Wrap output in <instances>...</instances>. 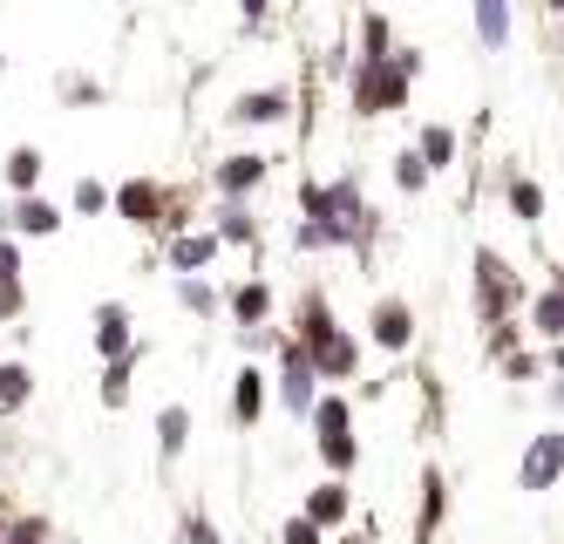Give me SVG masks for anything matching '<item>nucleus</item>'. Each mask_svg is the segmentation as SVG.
Segmentation results:
<instances>
[{
  "instance_id": "obj_1",
  "label": "nucleus",
  "mask_w": 564,
  "mask_h": 544,
  "mask_svg": "<svg viewBox=\"0 0 564 544\" xmlns=\"http://www.w3.org/2000/svg\"><path fill=\"white\" fill-rule=\"evenodd\" d=\"M408 83H415V75H408L395 55L388 62H361V68H354V110H361V116H388V110L408 102Z\"/></svg>"
},
{
  "instance_id": "obj_2",
  "label": "nucleus",
  "mask_w": 564,
  "mask_h": 544,
  "mask_svg": "<svg viewBox=\"0 0 564 544\" xmlns=\"http://www.w3.org/2000/svg\"><path fill=\"white\" fill-rule=\"evenodd\" d=\"M510 306H517V279H510V266H503L490 245H476V314L490 320V327H503Z\"/></svg>"
},
{
  "instance_id": "obj_3",
  "label": "nucleus",
  "mask_w": 564,
  "mask_h": 544,
  "mask_svg": "<svg viewBox=\"0 0 564 544\" xmlns=\"http://www.w3.org/2000/svg\"><path fill=\"white\" fill-rule=\"evenodd\" d=\"M564 477V429H544L524 443V463H517V490H530V497H544V490H557Z\"/></svg>"
},
{
  "instance_id": "obj_4",
  "label": "nucleus",
  "mask_w": 564,
  "mask_h": 544,
  "mask_svg": "<svg viewBox=\"0 0 564 544\" xmlns=\"http://www.w3.org/2000/svg\"><path fill=\"white\" fill-rule=\"evenodd\" d=\"M279 402L293 416H313V402H320V375H313V360H306L299 341H279Z\"/></svg>"
},
{
  "instance_id": "obj_5",
  "label": "nucleus",
  "mask_w": 564,
  "mask_h": 544,
  "mask_svg": "<svg viewBox=\"0 0 564 544\" xmlns=\"http://www.w3.org/2000/svg\"><path fill=\"white\" fill-rule=\"evenodd\" d=\"M95 354H102V360L137 354V341H130V306H116V300L95 306Z\"/></svg>"
},
{
  "instance_id": "obj_6",
  "label": "nucleus",
  "mask_w": 564,
  "mask_h": 544,
  "mask_svg": "<svg viewBox=\"0 0 564 544\" xmlns=\"http://www.w3.org/2000/svg\"><path fill=\"white\" fill-rule=\"evenodd\" d=\"M368 327H374V347H388V354H408V341H415V314H408V300H381Z\"/></svg>"
},
{
  "instance_id": "obj_7",
  "label": "nucleus",
  "mask_w": 564,
  "mask_h": 544,
  "mask_svg": "<svg viewBox=\"0 0 564 544\" xmlns=\"http://www.w3.org/2000/svg\"><path fill=\"white\" fill-rule=\"evenodd\" d=\"M306 360H313V375H326V381H347V375H354V360H361V347H354L347 333H326L320 347H306Z\"/></svg>"
},
{
  "instance_id": "obj_8",
  "label": "nucleus",
  "mask_w": 564,
  "mask_h": 544,
  "mask_svg": "<svg viewBox=\"0 0 564 544\" xmlns=\"http://www.w3.org/2000/svg\"><path fill=\"white\" fill-rule=\"evenodd\" d=\"M347 510H354V497H347V483H341V477H333V483H320V490H306V517H313L320 531L347 524Z\"/></svg>"
},
{
  "instance_id": "obj_9",
  "label": "nucleus",
  "mask_w": 564,
  "mask_h": 544,
  "mask_svg": "<svg viewBox=\"0 0 564 544\" xmlns=\"http://www.w3.org/2000/svg\"><path fill=\"white\" fill-rule=\"evenodd\" d=\"M266 177V157H252V150H239V157H225L218 170H211V185L225 191V198H245L252 185Z\"/></svg>"
},
{
  "instance_id": "obj_10",
  "label": "nucleus",
  "mask_w": 564,
  "mask_h": 544,
  "mask_svg": "<svg viewBox=\"0 0 564 544\" xmlns=\"http://www.w3.org/2000/svg\"><path fill=\"white\" fill-rule=\"evenodd\" d=\"M116 212L130 218V225H164V191L137 177V185H123V191H116Z\"/></svg>"
},
{
  "instance_id": "obj_11",
  "label": "nucleus",
  "mask_w": 564,
  "mask_h": 544,
  "mask_svg": "<svg viewBox=\"0 0 564 544\" xmlns=\"http://www.w3.org/2000/svg\"><path fill=\"white\" fill-rule=\"evenodd\" d=\"M259 416H266V375L259 368H239V381H232V422L252 429Z\"/></svg>"
},
{
  "instance_id": "obj_12",
  "label": "nucleus",
  "mask_w": 564,
  "mask_h": 544,
  "mask_svg": "<svg viewBox=\"0 0 564 544\" xmlns=\"http://www.w3.org/2000/svg\"><path fill=\"white\" fill-rule=\"evenodd\" d=\"M218 231H177V239H170V266L177 273H197V266H211V258H218Z\"/></svg>"
},
{
  "instance_id": "obj_13",
  "label": "nucleus",
  "mask_w": 564,
  "mask_h": 544,
  "mask_svg": "<svg viewBox=\"0 0 564 544\" xmlns=\"http://www.w3.org/2000/svg\"><path fill=\"white\" fill-rule=\"evenodd\" d=\"M0 225H21V231H35V239H48V231H62V212H55V204H48V198H21L14 204V212H0Z\"/></svg>"
},
{
  "instance_id": "obj_14",
  "label": "nucleus",
  "mask_w": 564,
  "mask_h": 544,
  "mask_svg": "<svg viewBox=\"0 0 564 544\" xmlns=\"http://www.w3.org/2000/svg\"><path fill=\"white\" fill-rule=\"evenodd\" d=\"M470 14H476V41L490 48H510V0H470Z\"/></svg>"
},
{
  "instance_id": "obj_15",
  "label": "nucleus",
  "mask_w": 564,
  "mask_h": 544,
  "mask_svg": "<svg viewBox=\"0 0 564 544\" xmlns=\"http://www.w3.org/2000/svg\"><path fill=\"white\" fill-rule=\"evenodd\" d=\"M530 327H537V333H551V341H564V273L530 300Z\"/></svg>"
},
{
  "instance_id": "obj_16",
  "label": "nucleus",
  "mask_w": 564,
  "mask_h": 544,
  "mask_svg": "<svg viewBox=\"0 0 564 544\" xmlns=\"http://www.w3.org/2000/svg\"><path fill=\"white\" fill-rule=\"evenodd\" d=\"M503 198H510V212H517V225H537V218H544V185H537V177H510V185H503Z\"/></svg>"
},
{
  "instance_id": "obj_17",
  "label": "nucleus",
  "mask_w": 564,
  "mask_h": 544,
  "mask_svg": "<svg viewBox=\"0 0 564 544\" xmlns=\"http://www.w3.org/2000/svg\"><path fill=\"white\" fill-rule=\"evenodd\" d=\"M293 110V102H286V89H252V96H239V123H279V116H286Z\"/></svg>"
},
{
  "instance_id": "obj_18",
  "label": "nucleus",
  "mask_w": 564,
  "mask_h": 544,
  "mask_svg": "<svg viewBox=\"0 0 564 544\" xmlns=\"http://www.w3.org/2000/svg\"><path fill=\"white\" fill-rule=\"evenodd\" d=\"M415 150H422V164H428V170H443V164H456V129H449V123H422V137H415Z\"/></svg>"
},
{
  "instance_id": "obj_19",
  "label": "nucleus",
  "mask_w": 564,
  "mask_h": 544,
  "mask_svg": "<svg viewBox=\"0 0 564 544\" xmlns=\"http://www.w3.org/2000/svg\"><path fill=\"white\" fill-rule=\"evenodd\" d=\"M326 333H341V327H333V314H326L320 293H306V300H299V347H320Z\"/></svg>"
},
{
  "instance_id": "obj_20",
  "label": "nucleus",
  "mask_w": 564,
  "mask_h": 544,
  "mask_svg": "<svg viewBox=\"0 0 564 544\" xmlns=\"http://www.w3.org/2000/svg\"><path fill=\"white\" fill-rule=\"evenodd\" d=\"M184 443H191V408L170 402L164 416H157V450H164V456H184Z\"/></svg>"
},
{
  "instance_id": "obj_21",
  "label": "nucleus",
  "mask_w": 564,
  "mask_h": 544,
  "mask_svg": "<svg viewBox=\"0 0 564 544\" xmlns=\"http://www.w3.org/2000/svg\"><path fill=\"white\" fill-rule=\"evenodd\" d=\"M232 314H239V327H266V314H272V287H266V279L239 287V293H232Z\"/></svg>"
},
{
  "instance_id": "obj_22",
  "label": "nucleus",
  "mask_w": 564,
  "mask_h": 544,
  "mask_svg": "<svg viewBox=\"0 0 564 544\" xmlns=\"http://www.w3.org/2000/svg\"><path fill=\"white\" fill-rule=\"evenodd\" d=\"M443 510H449V497H443V470H428V477H422V531H415L422 544L435 537V524H443Z\"/></svg>"
},
{
  "instance_id": "obj_23",
  "label": "nucleus",
  "mask_w": 564,
  "mask_h": 544,
  "mask_svg": "<svg viewBox=\"0 0 564 544\" xmlns=\"http://www.w3.org/2000/svg\"><path fill=\"white\" fill-rule=\"evenodd\" d=\"M28 395H35V375L21 360H0V408H21Z\"/></svg>"
},
{
  "instance_id": "obj_24",
  "label": "nucleus",
  "mask_w": 564,
  "mask_h": 544,
  "mask_svg": "<svg viewBox=\"0 0 564 544\" xmlns=\"http://www.w3.org/2000/svg\"><path fill=\"white\" fill-rule=\"evenodd\" d=\"M320 463L333 477H347L354 463H361V443H354V435H320Z\"/></svg>"
},
{
  "instance_id": "obj_25",
  "label": "nucleus",
  "mask_w": 564,
  "mask_h": 544,
  "mask_svg": "<svg viewBox=\"0 0 564 544\" xmlns=\"http://www.w3.org/2000/svg\"><path fill=\"white\" fill-rule=\"evenodd\" d=\"M313 429H320V435H347V429H354V408H347L341 395H320V402H313Z\"/></svg>"
},
{
  "instance_id": "obj_26",
  "label": "nucleus",
  "mask_w": 564,
  "mask_h": 544,
  "mask_svg": "<svg viewBox=\"0 0 564 544\" xmlns=\"http://www.w3.org/2000/svg\"><path fill=\"white\" fill-rule=\"evenodd\" d=\"M218 239H232V245H252V239H259V225H252L245 204H225V212H218Z\"/></svg>"
},
{
  "instance_id": "obj_27",
  "label": "nucleus",
  "mask_w": 564,
  "mask_h": 544,
  "mask_svg": "<svg viewBox=\"0 0 564 544\" xmlns=\"http://www.w3.org/2000/svg\"><path fill=\"white\" fill-rule=\"evenodd\" d=\"M35 177H41V150H28V143H21L14 157H8V185H14L21 198H28V191H35Z\"/></svg>"
},
{
  "instance_id": "obj_28",
  "label": "nucleus",
  "mask_w": 564,
  "mask_h": 544,
  "mask_svg": "<svg viewBox=\"0 0 564 544\" xmlns=\"http://www.w3.org/2000/svg\"><path fill=\"white\" fill-rule=\"evenodd\" d=\"M428 177H435V170L422 164V150H415V143H408V150H401V157H395V185H401V191H428Z\"/></svg>"
},
{
  "instance_id": "obj_29",
  "label": "nucleus",
  "mask_w": 564,
  "mask_h": 544,
  "mask_svg": "<svg viewBox=\"0 0 564 544\" xmlns=\"http://www.w3.org/2000/svg\"><path fill=\"white\" fill-rule=\"evenodd\" d=\"M130 368H137V354L110 360V375H102V402H110V408H123V402H130Z\"/></svg>"
},
{
  "instance_id": "obj_30",
  "label": "nucleus",
  "mask_w": 564,
  "mask_h": 544,
  "mask_svg": "<svg viewBox=\"0 0 564 544\" xmlns=\"http://www.w3.org/2000/svg\"><path fill=\"white\" fill-rule=\"evenodd\" d=\"M388 41H395V35H388V21H381V14H368V21H361V48H368L361 62H388V55H395Z\"/></svg>"
},
{
  "instance_id": "obj_31",
  "label": "nucleus",
  "mask_w": 564,
  "mask_h": 544,
  "mask_svg": "<svg viewBox=\"0 0 564 544\" xmlns=\"http://www.w3.org/2000/svg\"><path fill=\"white\" fill-rule=\"evenodd\" d=\"M177 300H184L191 314H218V293L204 287V279H191V273H177Z\"/></svg>"
},
{
  "instance_id": "obj_32",
  "label": "nucleus",
  "mask_w": 564,
  "mask_h": 544,
  "mask_svg": "<svg viewBox=\"0 0 564 544\" xmlns=\"http://www.w3.org/2000/svg\"><path fill=\"white\" fill-rule=\"evenodd\" d=\"M279 544H320V524H313V517H286V524H279Z\"/></svg>"
},
{
  "instance_id": "obj_33",
  "label": "nucleus",
  "mask_w": 564,
  "mask_h": 544,
  "mask_svg": "<svg viewBox=\"0 0 564 544\" xmlns=\"http://www.w3.org/2000/svg\"><path fill=\"white\" fill-rule=\"evenodd\" d=\"M184 544H225V537H218V524L204 510H184Z\"/></svg>"
},
{
  "instance_id": "obj_34",
  "label": "nucleus",
  "mask_w": 564,
  "mask_h": 544,
  "mask_svg": "<svg viewBox=\"0 0 564 544\" xmlns=\"http://www.w3.org/2000/svg\"><path fill=\"white\" fill-rule=\"evenodd\" d=\"M102 204H110V191H102L95 177H82V185H75V212H102Z\"/></svg>"
},
{
  "instance_id": "obj_35",
  "label": "nucleus",
  "mask_w": 564,
  "mask_h": 544,
  "mask_svg": "<svg viewBox=\"0 0 564 544\" xmlns=\"http://www.w3.org/2000/svg\"><path fill=\"white\" fill-rule=\"evenodd\" d=\"M537 375H544V360H537V354H510V381H537Z\"/></svg>"
},
{
  "instance_id": "obj_36",
  "label": "nucleus",
  "mask_w": 564,
  "mask_h": 544,
  "mask_svg": "<svg viewBox=\"0 0 564 544\" xmlns=\"http://www.w3.org/2000/svg\"><path fill=\"white\" fill-rule=\"evenodd\" d=\"M41 537H48V531L35 524V517H21V524H8V544H41Z\"/></svg>"
},
{
  "instance_id": "obj_37",
  "label": "nucleus",
  "mask_w": 564,
  "mask_h": 544,
  "mask_svg": "<svg viewBox=\"0 0 564 544\" xmlns=\"http://www.w3.org/2000/svg\"><path fill=\"white\" fill-rule=\"evenodd\" d=\"M0 314H21V279H0Z\"/></svg>"
},
{
  "instance_id": "obj_38",
  "label": "nucleus",
  "mask_w": 564,
  "mask_h": 544,
  "mask_svg": "<svg viewBox=\"0 0 564 544\" xmlns=\"http://www.w3.org/2000/svg\"><path fill=\"white\" fill-rule=\"evenodd\" d=\"M21 273V252H14V239H0V279H14Z\"/></svg>"
},
{
  "instance_id": "obj_39",
  "label": "nucleus",
  "mask_w": 564,
  "mask_h": 544,
  "mask_svg": "<svg viewBox=\"0 0 564 544\" xmlns=\"http://www.w3.org/2000/svg\"><path fill=\"white\" fill-rule=\"evenodd\" d=\"M266 8H272V0H239V14H245V21H266Z\"/></svg>"
},
{
  "instance_id": "obj_40",
  "label": "nucleus",
  "mask_w": 564,
  "mask_h": 544,
  "mask_svg": "<svg viewBox=\"0 0 564 544\" xmlns=\"http://www.w3.org/2000/svg\"><path fill=\"white\" fill-rule=\"evenodd\" d=\"M551 402H557V408H564V375H557V381H551Z\"/></svg>"
},
{
  "instance_id": "obj_41",
  "label": "nucleus",
  "mask_w": 564,
  "mask_h": 544,
  "mask_svg": "<svg viewBox=\"0 0 564 544\" xmlns=\"http://www.w3.org/2000/svg\"><path fill=\"white\" fill-rule=\"evenodd\" d=\"M551 14H564V0H551Z\"/></svg>"
}]
</instances>
